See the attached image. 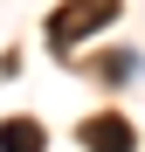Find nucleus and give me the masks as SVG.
Segmentation results:
<instances>
[{"instance_id":"f03ea898","label":"nucleus","mask_w":145,"mask_h":152,"mask_svg":"<svg viewBox=\"0 0 145 152\" xmlns=\"http://www.w3.org/2000/svg\"><path fill=\"white\" fill-rule=\"evenodd\" d=\"M83 145L90 152H131V124L125 118H90L83 124Z\"/></svg>"},{"instance_id":"7ed1b4c3","label":"nucleus","mask_w":145,"mask_h":152,"mask_svg":"<svg viewBox=\"0 0 145 152\" xmlns=\"http://www.w3.org/2000/svg\"><path fill=\"white\" fill-rule=\"evenodd\" d=\"M0 152H48V138H42L35 118H7L0 124Z\"/></svg>"},{"instance_id":"f257e3e1","label":"nucleus","mask_w":145,"mask_h":152,"mask_svg":"<svg viewBox=\"0 0 145 152\" xmlns=\"http://www.w3.org/2000/svg\"><path fill=\"white\" fill-rule=\"evenodd\" d=\"M111 21H117V0H62L55 21H48V42H55V48L90 42L97 28H111Z\"/></svg>"}]
</instances>
